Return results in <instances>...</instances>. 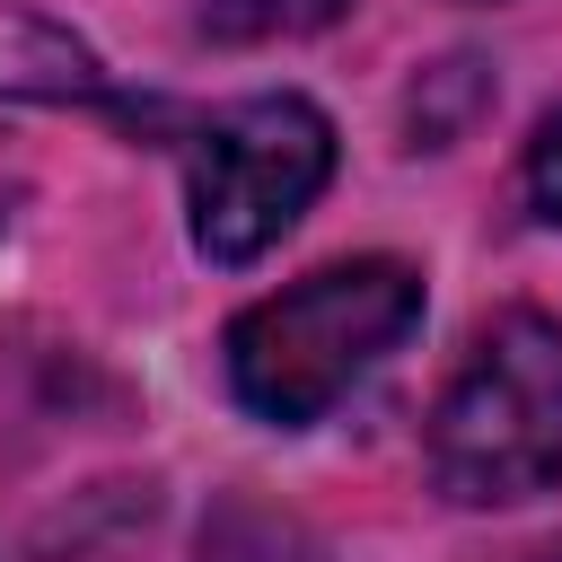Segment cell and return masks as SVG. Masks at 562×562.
<instances>
[{
  "instance_id": "6da1fadb",
  "label": "cell",
  "mask_w": 562,
  "mask_h": 562,
  "mask_svg": "<svg viewBox=\"0 0 562 562\" xmlns=\"http://www.w3.org/2000/svg\"><path fill=\"white\" fill-rule=\"evenodd\" d=\"M422 325V272L395 255H351L325 263L272 299H255L228 325V395L272 422V430H307L316 413H334L404 334Z\"/></svg>"
},
{
  "instance_id": "7a4b0ae2",
  "label": "cell",
  "mask_w": 562,
  "mask_h": 562,
  "mask_svg": "<svg viewBox=\"0 0 562 562\" xmlns=\"http://www.w3.org/2000/svg\"><path fill=\"white\" fill-rule=\"evenodd\" d=\"M430 474L465 509H501L562 483V325L501 307L430 404Z\"/></svg>"
},
{
  "instance_id": "3957f363",
  "label": "cell",
  "mask_w": 562,
  "mask_h": 562,
  "mask_svg": "<svg viewBox=\"0 0 562 562\" xmlns=\"http://www.w3.org/2000/svg\"><path fill=\"white\" fill-rule=\"evenodd\" d=\"M334 176V123L307 97H246L193 132L184 193L211 263H255Z\"/></svg>"
},
{
  "instance_id": "277c9868",
  "label": "cell",
  "mask_w": 562,
  "mask_h": 562,
  "mask_svg": "<svg viewBox=\"0 0 562 562\" xmlns=\"http://www.w3.org/2000/svg\"><path fill=\"white\" fill-rule=\"evenodd\" d=\"M202 562H325L316 536L290 518V509H263V501H220L202 518Z\"/></svg>"
},
{
  "instance_id": "5b68a950",
  "label": "cell",
  "mask_w": 562,
  "mask_h": 562,
  "mask_svg": "<svg viewBox=\"0 0 562 562\" xmlns=\"http://www.w3.org/2000/svg\"><path fill=\"white\" fill-rule=\"evenodd\" d=\"M334 9L342 0H202V26L211 35H307Z\"/></svg>"
},
{
  "instance_id": "8992f818",
  "label": "cell",
  "mask_w": 562,
  "mask_h": 562,
  "mask_svg": "<svg viewBox=\"0 0 562 562\" xmlns=\"http://www.w3.org/2000/svg\"><path fill=\"white\" fill-rule=\"evenodd\" d=\"M483 97H492L483 61H439V70H430V88H413V132H422V140H448V132H457V114H465V105H483Z\"/></svg>"
},
{
  "instance_id": "52a82bcc",
  "label": "cell",
  "mask_w": 562,
  "mask_h": 562,
  "mask_svg": "<svg viewBox=\"0 0 562 562\" xmlns=\"http://www.w3.org/2000/svg\"><path fill=\"white\" fill-rule=\"evenodd\" d=\"M527 202L544 211V220H562V114L536 132V149H527Z\"/></svg>"
}]
</instances>
